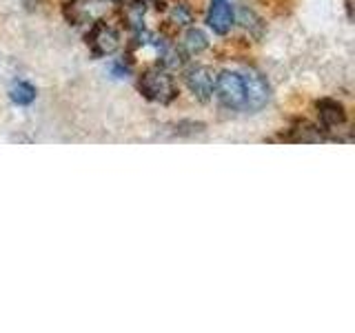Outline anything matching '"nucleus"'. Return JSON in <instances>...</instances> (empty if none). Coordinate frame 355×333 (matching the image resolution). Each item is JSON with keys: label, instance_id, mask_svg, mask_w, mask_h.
Returning <instances> with one entry per match:
<instances>
[{"label": "nucleus", "instance_id": "obj_1", "mask_svg": "<svg viewBox=\"0 0 355 333\" xmlns=\"http://www.w3.org/2000/svg\"><path fill=\"white\" fill-rule=\"evenodd\" d=\"M138 89L144 98L158 105H169L178 98V85L173 76L162 67H153V69L144 71L138 78Z\"/></svg>", "mask_w": 355, "mask_h": 333}, {"label": "nucleus", "instance_id": "obj_2", "mask_svg": "<svg viewBox=\"0 0 355 333\" xmlns=\"http://www.w3.org/2000/svg\"><path fill=\"white\" fill-rule=\"evenodd\" d=\"M87 44L96 58H105V56H111L120 47V36L109 22L94 20V25L87 31Z\"/></svg>", "mask_w": 355, "mask_h": 333}, {"label": "nucleus", "instance_id": "obj_3", "mask_svg": "<svg viewBox=\"0 0 355 333\" xmlns=\"http://www.w3.org/2000/svg\"><path fill=\"white\" fill-rule=\"evenodd\" d=\"M216 96L229 109H244V80L238 71H222L216 76Z\"/></svg>", "mask_w": 355, "mask_h": 333}, {"label": "nucleus", "instance_id": "obj_4", "mask_svg": "<svg viewBox=\"0 0 355 333\" xmlns=\"http://www.w3.org/2000/svg\"><path fill=\"white\" fill-rule=\"evenodd\" d=\"M244 80V109L260 111L269 103V85H266L264 76L255 69H249L242 76Z\"/></svg>", "mask_w": 355, "mask_h": 333}, {"label": "nucleus", "instance_id": "obj_5", "mask_svg": "<svg viewBox=\"0 0 355 333\" xmlns=\"http://www.w3.org/2000/svg\"><path fill=\"white\" fill-rule=\"evenodd\" d=\"M184 83L189 87V92H191L198 100H207L214 96V87H216V74L211 67L207 65H196L191 69H187L184 74Z\"/></svg>", "mask_w": 355, "mask_h": 333}, {"label": "nucleus", "instance_id": "obj_6", "mask_svg": "<svg viewBox=\"0 0 355 333\" xmlns=\"http://www.w3.org/2000/svg\"><path fill=\"white\" fill-rule=\"evenodd\" d=\"M233 22H236V14L229 5V0H211V9L207 14V25L220 36L231 31Z\"/></svg>", "mask_w": 355, "mask_h": 333}, {"label": "nucleus", "instance_id": "obj_7", "mask_svg": "<svg viewBox=\"0 0 355 333\" xmlns=\"http://www.w3.org/2000/svg\"><path fill=\"white\" fill-rule=\"evenodd\" d=\"M315 109H318V118L322 122V127H327V129H338L347 122V109H344L342 103H338V100H333V98L318 100Z\"/></svg>", "mask_w": 355, "mask_h": 333}, {"label": "nucleus", "instance_id": "obj_8", "mask_svg": "<svg viewBox=\"0 0 355 333\" xmlns=\"http://www.w3.org/2000/svg\"><path fill=\"white\" fill-rule=\"evenodd\" d=\"M96 3L94 0H71L64 5V16L71 25H83V22H94L96 20Z\"/></svg>", "mask_w": 355, "mask_h": 333}, {"label": "nucleus", "instance_id": "obj_9", "mask_svg": "<svg viewBox=\"0 0 355 333\" xmlns=\"http://www.w3.org/2000/svg\"><path fill=\"white\" fill-rule=\"evenodd\" d=\"M144 14H147V0H131V3H127L125 9H122V18H125V22L133 31L142 29Z\"/></svg>", "mask_w": 355, "mask_h": 333}, {"label": "nucleus", "instance_id": "obj_10", "mask_svg": "<svg viewBox=\"0 0 355 333\" xmlns=\"http://www.w3.org/2000/svg\"><path fill=\"white\" fill-rule=\"evenodd\" d=\"M182 53L184 56H198V53H202L207 47H209V40L205 36V31H200V29H189L184 33V38H182Z\"/></svg>", "mask_w": 355, "mask_h": 333}, {"label": "nucleus", "instance_id": "obj_11", "mask_svg": "<svg viewBox=\"0 0 355 333\" xmlns=\"http://www.w3.org/2000/svg\"><path fill=\"white\" fill-rule=\"evenodd\" d=\"M9 98H11V103H16L20 107L31 105L33 100H36V87H33L31 83L18 80V83H14V87L9 89Z\"/></svg>", "mask_w": 355, "mask_h": 333}, {"label": "nucleus", "instance_id": "obj_12", "mask_svg": "<svg viewBox=\"0 0 355 333\" xmlns=\"http://www.w3.org/2000/svg\"><path fill=\"white\" fill-rule=\"evenodd\" d=\"M169 20L173 22L175 27H187L189 22H193V11L189 9L187 5H173L169 9Z\"/></svg>", "mask_w": 355, "mask_h": 333}, {"label": "nucleus", "instance_id": "obj_13", "mask_svg": "<svg viewBox=\"0 0 355 333\" xmlns=\"http://www.w3.org/2000/svg\"><path fill=\"white\" fill-rule=\"evenodd\" d=\"M291 140H302V142H313V140H320L318 136V129L311 127L309 122H300V125L293 129V136Z\"/></svg>", "mask_w": 355, "mask_h": 333}, {"label": "nucleus", "instance_id": "obj_14", "mask_svg": "<svg viewBox=\"0 0 355 333\" xmlns=\"http://www.w3.org/2000/svg\"><path fill=\"white\" fill-rule=\"evenodd\" d=\"M109 3H125V0H109Z\"/></svg>", "mask_w": 355, "mask_h": 333}]
</instances>
